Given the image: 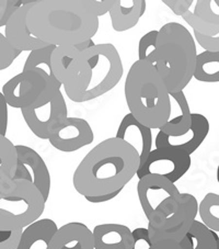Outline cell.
I'll return each mask as SVG.
<instances>
[{
	"instance_id": "cell-1",
	"label": "cell",
	"mask_w": 219,
	"mask_h": 249,
	"mask_svg": "<svg viewBox=\"0 0 219 249\" xmlns=\"http://www.w3.org/2000/svg\"><path fill=\"white\" fill-rule=\"evenodd\" d=\"M139 155L132 146L117 137L94 146L77 167L72 183L84 196L109 195L124 187L139 169Z\"/></svg>"
},
{
	"instance_id": "cell-2",
	"label": "cell",
	"mask_w": 219,
	"mask_h": 249,
	"mask_svg": "<svg viewBox=\"0 0 219 249\" xmlns=\"http://www.w3.org/2000/svg\"><path fill=\"white\" fill-rule=\"evenodd\" d=\"M27 24L30 32L46 44L75 46L96 36L99 17L90 0H35Z\"/></svg>"
},
{
	"instance_id": "cell-3",
	"label": "cell",
	"mask_w": 219,
	"mask_h": 249,
	"mask_svg": "<svg viewBox=\"0 0 219 249\" xmlns=\"http://www.w3.org/2000/svg\"><path fill=\"white\" fill-rule=\"evenodd\" d=\"M124 75L118 51L113 44H96L80 54L75 71L63 86L74 102H87L112 90Z\"/></svg>"
},
{
	"instance_id": "cell-4",
	"label": "cell",
	"mask_w": 219,
	"mask_h": 249,
	"mask_svg": "<svg viewBox=\"0 0 219 249\" xmlns=\"http://www.w3.org/2000/svg\"><path fill=\"white\" fill-rule=\"evenodd\" d=\"M130 113L149 128L165 125L170 114V93L156 67L137 59L133 63L124 86Z\"/></svg>"
},
{
	"instance_id": "cell-5",
	"label": "cell",
	"mask_w": 219,
	"mask_h": 249,
	"mask_svg": "<svg viewBox=\"0 0 219 249\" xmlns=\"http://www.w3.org/2000/svg\"><path fill=\"white\" fill-rule=\"evenodd\" d=\"M196 45L190 31L178 22L161 27L157 38V62L159 75L170 94L183 91L194 77Z\"/></svg>"
},
{
	"instance_id": "cell-6",
	"label": "cell",
	"mask_w": 219,
	"mask_h": 249,
	"mask_svg": "<svg viewBox=\"0 0 219 249\" xmlns=\"http://www.w3.org/2000/svg\"><path fill=\"white\" fill-rule=\"evenodd\" d=\"M46 201L25 180L0 184V231L24 230L40 220Z\"/></svg>"
},
{
	"instance_id": "cell-7",
	"label": "cell",
	"mask_w": 219,
	"mask_h": 249,
	"mask_svg": "<svg viewBox=\"0 0 219 249\" xmlns=\"http://www.w3.org/2000/svg\"><path fill=\"white\" fill-rule=\"evenodd\" d=\"M199 213V203L194 196L181 193L177 202L167 211L148 222L152 243L171 240L180 243L188 233Z\"/></svg>"
},
{
	"instance_id": "cell-8",
	"label": "cell",
	"mask_w": 219,
	"mask_h": 249,
	"mask_svg": "<svg viewBox=\"0 0 219 249\" xmlns=\"http://www.w3.org/2000/svg\"><path fill=\"white\" fill-rule=\"evenodd\" d=\"M62 87V84L55 83L44 72L22 71L3 85L2 94L8 106L21 110L44 100Z\"/></svg>"
},
{
	"instance_id": "cell-9",
	"label": "cell",
	"mask_w": 219,
	"mask_h": 249,
	"mask_svg": "<svg viewBox=\"0 0 219 249\" xmlns=\"http://www.w3.org/2000/svg\"><path fill=\"white\" fill-rule=\"evenodd\" d=\"M25 123L34 135L49 140V135L68 118L67 105L61 90H56L44 100L21 109Z\"/></svg>"
},
{
	"instance_id": "cell-10",
	"label": "cell",
	"mask_w": 219,
	"mask_h": 249,
	"mask_svg": "<svg viewBox=\"0 0 219 249\" xmlns=\"http://www.w3.org/2000/svg\"><path fill=\"white\" fill-rule=\"evenodd\" d=\"M137 195L141 209L149 222L172 207L181 193L170 180L160 176L149 175L139 179Z\"/></svg>"
},
{
	"instance_id": "cell-11",
	"label": "cell",
	"mask_w": 219,
	"mask_h": 249,
	"mask_svg": "<svg viewBox=\"0 0 219 249\" xmlns=\"http://www.w3.org/2000/svg\"><path fill=\"white\" fill-rule=\"evenodd\" d=\"M190 155L174 149L156 148L149 154L147 160L137 171L138 179L149 175L160 176L175 183L191 168Z\"/></svg>"
},
{
	"instance_id": "cell-12",
	"label": "cell",
	"mask_w": 219,
	"mask_h": 249,
	"mask_svg": "<svg viewBox=\"0 0 219 249\" xmlns=\"http://www.w3.org/2000/svg\"><path fill=\"white\" fill-rule=\"evenodd\" d=\"M18 162L14 180L31 182L47 201L51 192V174L44 160L36 151L25 145H16Z\"/></svg>"
},
{
	"instance_id": "cell-13",
	"label": "cell",
	"mask_w": 219,
	"mask_h": 249,
	"mask_svg": "<svg viewBox=\"0 0 219 249\" xmlns=\"http://www.w3.org/2000/svg\"><path fill=\"white\" fill-rule=\"evenodd\" d=\"M94 140L92 127L84 119L67 118L49 135L51 145L57 151L72 153L90 145Z\"/></svg>"
},
{
	"instance_id": "cell-14",
	"label": "cell",
	"mask_w": 219,
	"mask_h": 249,
	"mask_svg": "<svg viewBox=\"0 0 219 249\" xmlns=\"http://www.w3.org/2000/svg\"><path fill=\"white\" fill-rule=\"evenodd\" d=\"M209 127L208 120L203 114L192 113V125L186 133L178 136H168L159 131L154 145L156 148L174 149L191 156L207 137Z\"/></svg>"
},
{
	"instance_id": "cell-15",
	"label": "cell",
	"mask_w": 219,
	"mask_h": 249,
	"mask_svg": "<svg viewBox=\"0 0 219 249\" xmlns=\"http://www.w3.org/2000/svg\"><path fill=\"white\" fill-rule=\"evenodd\" d=\"M34 1L35 0H32V1L29 0L25 5L20 7L8 21L5 28V36L7 41L10 43L14 49L20 51V52L22 51L33 52L35 50L49 46V44L34 36L28 28L27 16L34 5Z\"/></svg>"
},
{
	"instance_id": "cell-16",
	"label": "cell",
	"mask_w": 219,
	"mask_h": 249,
	"mask_svg": "<svg viewBox=\"0 0 219 249\" xmlns=\"http://www.w3.org/2000/svg\"><path fill=\"white\" fill-rule=\"evenodd\" d=\"M115 137L125 142L135 149L139 155L140 168L152 151V128L145 126L131 113H127L119 123Z\"/></svg>"
},
{
	"instance_id": "cell-17",
	"label": "cell",
	"mask_w": 219,
	"mask_h": 249,
	"mask_svg": "<svg viewBox=\"0 0 219 249\" xmlns=\"http://www.w3.org/2000/svg\"><path fill=\"white\" fill-rule=\"evenodd\" d=\"M49 249H94L92 231L84 223H68L59 227Z\"/></svg>"
},
{
	"instance_id": "cell-18",
	"label": "cell",
	"mask_w": 219,
	"mask_h": 249,
	"mask_svg": "<svg viewBox=\"0 0 219 249\" xmlns=\"http://www.w3.org/2000/svg\"><path fill=\"white\" fill-rule=\"evenodd\" d=\"M94 249H131L133 231L122 224H100L92 231Z\"/></svg>"
},
{
	"instance_id": "cell-19",
	"label": "cell",
	"mask_w": 219,
	"mask_h": 249,
	"mask_svg": "<svg viewBox=\"0 0 219 249\" xmlns=\"http://www.w3.org/2000/svg\"><path fill=\"white\" fill-rule=\"evenodd\" d=\"M191 125L192 112L185 94L183 91L170 94L169 119L159 131L168 136H178L186 133Z\"/></svg>"
},
{
	"instance_id": "cell-20",
	"label": "cell",
	"mask_w": 219,
	"mask_h": 249,
	"mask_svg": "<svg viewBox=\"0 0 219 249\" xmlns=\"http://www.w3.org/2000/svg\"><path fill=\"white\" fill-rule=\"evenodd\" d=\"M141 0H110V18L117 32H125L136 27L141 15Z\"/></svg>"
},
{
	"instance_id": "cell-21",
	"label": "cell",
	"mask_w": 219,
	"mask_h": 249,
	"mask_svg": "<svg viewBox=\"0 0 219 249\" xmlns=\"http://www.w3.org/2000/svg\"><path fill=\"white\" fill-rule=\"evenodd\" d=\"M58 227L51 218H42L24 229L17 249H49Z\"/></svg>"
},
{
	"instance_id": "cell-22",
	"label": "cell",
	"mask_w": 219,
	"mask_h": 249,
	"mask_svg": "<svg viewBox=\"0 0 219 249\" xmlns=\"http://www.w3.org/2000/svg\"><path fill=\"white\" fill-rule=\"evenodd\" d=\"M80 52L75 46H56L51 55V68L57 80L63 86L74 72Z\"/></svg>"
},
{
	"instance_id": "cell-23",
	"label": "cell",
	"mask_w": 219,
	"mask_h": 249,
	"mask_svg": "<svg viewBox=\"0 0 219 249\" xmlns=\"http://www.w3.org/2000/svg\"><path fill=\"white\" fill-rule=\"evenodd\" d=\"M218 235L200 221H194L188 233L179 243L181 249H216Z\"/></svg>"
},
{
	"instance_id": "cell-24",
	"label": "cell",
	"mask_w": 219,
	"mask_h": 249,
	"mask_svg": "<svg viewBox=\"0 0 219 249\" xmlns=\"http://www.w3.org/2000/svg\"><path fill=\"white\" fill-rule=\"evenodd\" d=\"M194 78L206 84L219 83V52L197 54Z\"/></svg>"
},
{
	"instance_id": "cell-25",
	"label": "cell",
	"mask_w": 219,
	"mask_h": 249,
	"mask_svg": "<svg viewBox=\"0 0 219 249\" xmlns=\"http://www.w3.org/2000/svg\"><path fill=\"white\" fill-rule=\"evenodd\" d=\"M18 155L16 145L6 136L0 135V184L9 183L14 180Z\"/></svg>"
},
{
	"instance_id": "cell-26",
	"label": "cell",
	"mask_w": 219,
	"mask_h": 249,
	"mask_svg": "<svg viewBox=\"0 0 219 249\" xmlns=\"http://www.w3.org/2000/svg\"><path fill=\"white\" fill-rule=\"evenodd\" d=\"M55 49H56V46L55 45H49L46 47H43V49L30 52L27 61L24 63L23 71H42L49 76L51 80L55 81V83H59L54 75L53 68H51V55H53Z\"/></svg>"
},
{
	"instance_id": "cell-27",
	"label": "cell",
	"mask_w": 219,
	"mask_h": 249,
	"mask_svg": "<svg viewBox=\"0 0 219 249\" xmlns=\"http://www.w3.org/2000/svg\"><path fill=\"white\" fill-rule=\"evenodd\" d=\"M202 223L213 231H219V195L207 193L199 204Z\"/></svg>"
},
{
	"instance_id": "cell-28",
	"label": "cell",
	"mask_w": 219,
	"mask_h": 249,
	"mask_svg": "<svg viewBox=\"0 0 219 249\" xmlns=\"http://www.w3.org/2000/svg\"><path fill=\"white\" fill-rule=\"evenodd\" d=\"M193 14L204 22L219 28V0H199Z\"/></svg>"
},
{
	"instance_id": "cell-29",
	"label": "cell",
	"mask_w": 219,
	"mask_h": 249,
	"mask_svg": "<svg viewBox=\"0 0 219 249\" xmlns=\"http://www.w3.org/2000/svg\"><path fill=\"white\" fill-rule=\"evenodd\" d=\"M158 31L152 30L140 37L138 44V61L148 62L154 65L157 62Z\"/></svg>"
},
{
	"instance_id": "cell-30",
	"label": "cell",
	"mask_w": 219,
	"mask_h": 249,
	"mask_svg": "<svg viewBox=\"0 0 219 249\" xmlns=\"http://www.w3.org/2000/svg\"><path fill=\"white\" fill-rule=\"evenodd\" d=\"M20 53V51L14 49L7 41L6 36L0 33V71L9 67Z\"/></svg>"
},
{
	"instance_id": "cell-31",
	"label": "cell",
	"mask_w": 219,
	"mask_h": 249,
	"mask_svg": "<svg viewBox=\"0 0 219 249\" xmlns=\"http://www.w3.org/2000/svg\"><path fill=\"white\" fill-rule=\"evenodd\" d=\"M23 230L0 231V249H17Z\"/></svg>"
},
{
	"instance_id": "cell-32",
	"label": "cell",
	"mask_w": 219,
	"mask_h": 249,
	"mask_svg": "<svg viewBox=\"0 0 219 249\" xmlns=\"http://www.w3.org/2000/svg\"><path fill=\"white\" fill-rule=\"evenodd\" d=\"M133 238H134V244L131 249H150L152 247L147 229L139 227V229L134 230L133 231Z\"/></svg>"
},
{
	"instance_id": "cell-33",
	"label": "cell",
	"mask_w": 219,
	"mask_h": 249,
	"mask_svg": "<svg viewBox=\"0 0 219 249\" xmlns=\"http://www.w3.org/2000/svg\"><path fill=\"white\" fill-rule=\"evenodd\" d=\"M194 37L205 51L219 52V33L216 36H202V34L194 32Z\"/></svg>"
},
{
	"instance_id": "cell-34",
	"label": "cell",
	"mask_w": 219,
	"mask_h": 249,
	"mask_svg": "<svg viewBox=\"0 0 219 249\" xmlns=\"http://www.w3.org/2000/svg\"><path fill=\"white\" fill-rule=\"evenodd\" d=\"M163 3L168 6L173 11L175 16H183L190 11L192 0H163Z\"/></svg>"
},
{
	"instance_id": "cell-35",
	"label": "cell",
	"mask_w": 219,
	"mask_h": 249,
	"mask_svg": "<svg viewBox=\"0 0 219 249\" xmlns=\"http://www.w3.org/2000/svg\"><path fill=\"white\" fill-rule=\"evenodd\" d=\"M25 3H27V1H22V0H7L5 14H3L1 21H0V28L2 27L6 28L8 21L10 20V18L14 16L15 12L18 10L20 7L25 5Z\"/></svg>"
},
{
	"instance_id": "cell-36",
	"label": "cell",
	"mask_w": 219,
	"mask_h": 249,
	"mask_svg": "<svg viewBox=\"0 0 219 249\" xmlns=\"http://www.w3.org/2000/svg\"><path fill=\"white\" fill-rule=\"evenodd\" d=\"M8 128V104L2 92H0V135L6 136Z\"/></svg>"
},
{
	"instance_id": "cell-37",
	"label": "cell",
	"mask_w": 219,
	"mask_h": 249,
	"mask_svg": "<svg viewBox=\"0 0 219 249\" xmlns=\"http://www.w3.org/2000/svg\"><path fill=\"white\" fill-rule=\"evenodd\" d=\"M90 5L98 17L104 16L105 14H109L110 11V0H101V1L90 0Z\"/></svg>"
},
{
	"instance_id": "cell-38",
	"label": "cell",
	"mask_w": 219,
	"mask_h": 249,
	"mask_svg": "<svg viewBox=\"0 0 219 249\" xmlns=\"http://www.w3.org/2000/svg\"><path fill=\"white\" fill-rule=\"evenodd\" d=\"M122 190H118L112 193H109V195H102V196H84V199L90 203H105L109 202V201L113 200L114 197H117Z\"/></svg>"
},
{
	"instance_id": "cell-39",
	"label": "cell",
	"mask_w": 219,
	"mask_h": 249,
	"mask_svg": "<svg viewBox=\"0 0 219 249\" xmlns=\"http://www.w3.org/2000/svg\"><path fill=\"white\" fill-rule=\"evenodd\" d=\"M150 249H181L178 243L171 242V240H162L152 244V247Z\"/></svg>"
},
{
	"instance_id": "cell-40",
	"label": "cell",
	"mask_w": 219,
	"mask_h": 249,
	"mask_svg": "<svg viewBox=\"0 0 219 249\" xmlns=\"http://www.w3.org/2000/svg\"><path fill=\"white\" fill-rule=\"evenodd\" d=\"M94 45H96V44H94V42L91 38V40H88V41H84L83 43H79V44L75 45V47L79 51L80 53H83V52H84V51L91 49V47H93Z\"/></svg>"
},
{
	"instance_id": "cell-41",
	"label": "cell",
	"mask_w": 219,
	"mask_h": 249,
	"mask_svg": "<svg viewBox=\"0 0 219 249\" xmlns=\"http://www.w3.org/2000/svg\"><path fill=\"white\" fill-rule=\"evenodd\" d=\"M7 6V0H0V21H1L3 14H5Z\"/></svg>"
},
{
	"instance_id": "cell-42",
	"label": "cell",
	"mask_w": 219,
	"mask_h": 249,
	"mask_svg": "<svg viewBox=\"0 0 219 249\" xmlns=\"http://www.w3.org/2000/svg\"><path fill=\"white\" fill-rule=\"evenodd\" d=\"M146 6H147V1H146V0H141V9H140V11H141V15H143V16H144L145 11H146Z\"/></svg>"
},
{
	"instance_id": "cell-43",
	"label": "cell",
	"mask_w": 219,
	"mask_h": 249,
	"mask_svg": "<svg viewBox=\"0 0 219 249\" xmlns=\"http://www.w3.org/2000/svg\"><path fill=\"white\" fill-rule=\"evenodd\" d=\"M217 181H218V183H219V165H218V167H217Z\"/></svg>"
},
{
	"instance_id": "cell-44",
	"label": "cell",
	"mask_w": 219,
	"mask_h": 249,
	"mask_svg": "<svg viewBox=\"0 0 219 249\" xmlns=\"http://www.w3.org/2000/svg\"><path fill=\"white\" fill-rule=\"evenodd\" d=\"M216 249H219V239H218V242H217V248Z\"/></svg>"
}]
</instances>
